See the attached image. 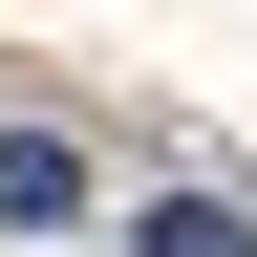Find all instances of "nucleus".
<instances>
[{
    "instance_id": "nucleus-2",
    "label": "nucleus",
    "mask_w": 257,
    "mask_h": 257,
    "mask_svg": "<svg viewBox=\"0 0 257 257\" xmlns=\"http://www.w3.org/2000/svg\"><path fill=\"white\" fill-rule=\"evenodd\" d=\"M128 257H257V214H236V193H150V214H128Z\"/></svg>"
},
{
    "instance_id": "nucleus-1",
    "label": "nucleus",
    "mask_w": 257,
    "mask_h": 257,
    "mask_svg": "<svg viewBox=\"0 0 257 257\" xmlns=\"http://www.w3.org/2000/svg\"><path fill=\"white\" fill-rule=\"evenodd\" d=\"M64 214H86V172H64L43 128H0V236H64Z\"/></svg>"
}]
</instances>
